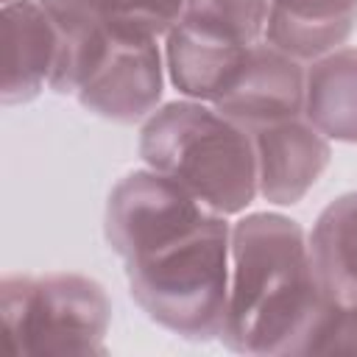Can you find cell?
Listing matches in <instances>:
<instances>
[{"instance_id":"6da1fadb","label":"cell","mask_w":357,"mask_h":357,"mask_svg":"<svg viewBox=\"0 0 357 357\" xmlns=\"http://www.w3.org/2000/svg\"><path fill=\"white\" fill-rule=\"evenodd\" d=\"M103 231L151 321L187 340L220 337L231 276L226 215L148 167L114 184Z\"/></svg>"},{"instance_id":"7a4b0ae2","label":"cell","mask_w":357,"mask_h":357,"mask_svg":"<svg viewBox=\"0 0 357 357\" xmlns=\"http://www.w3.org/2000/svg\"><path fill=\"white\" fill-rule=\"evenodd\" d=\"M332 301L298 220L254 212L231 226V276L220 340L237 354H310Z\"/></svg>"},{"instance_id":"3957f363","label":"cell","mask_w":357,"mask_h":357,"mask_svg":"<svg viewBox=\"0 0 357 357\" xmlns=\"http://www.w3.org/2000/svg\"><path fill=\"white\" fill-rule=\"evenodd\" d=\"M142 162L220 215L243 212L257 187L251 134L204 100L159 106L139 131Z\"/></svg>"},{"instance_id":"277c9868","label":"cell","mask_w":357,"mask_h":357,"mask_svg":"<svg viewBox=\"0 0 357 357\" xmlns=\"http://www.w3.org/2000/svg\"><path fill=\"white\" fill-rule=\"evenodd\" d=\"M159 36L137 28L89 25L61 31L50 89L112 123H137L156 112L165 89Z\"/></svg>"},{"instance_id":"5b68a950","label":"cell","mask_w":357,"mask_h":357,"mask_svg":"<svg viewBox=\"0 0 357 357\" xmlns=\"http://www.w3.org/2000/svg\"><path fill=\"white\" fill-rule=\"evenodd\" d=\"M0 312L17 354H103L112 301L100 282L81 273H8Z\"/></svg>"},{"instance_id":"8992f818","label":"cell","mask_w":357,"mask_h":357,"mask_svg":"<svg viewBox=\"0 0 357 357\" xmlns=\"http://www.w3.org/2000/svg\"><path fill=\"white\" fill-rule=\"evenodd\" d=\"M304 73L307 67L298 59L259 39L231 86L212 106L245 131L304 114Z\"/></svg>"},{"instance_id":"52a82bcc","label":"cell","mask_w":357,"mask_h":357,"mask_svg":"<svg viewBox=\"0 0 357 357\" xmlns=\"http://www.w3.org/2000/svg\"><path fill=\"white\" fill-rule=\"evenodd\" d=\"M251 134L257 153V187L268 204H298L329 165L332 148L307 114L259 126Z\"/></svg>"},{"instance_id":"ba28073f","label":"cell","mask_w":357,"mask_h":357,"mask_svg":"<svg viewBox=\"0 0 357 357\" xmlns=\"http://www.w3.org/2000/svg\"><path fill=\"white\" fill-rule=\"evenodd\" d=\"M3 42L6 70L0 98L6 106L28 103L50 84L61 47V28L39 0H3Z\"/></svg>"},{"instance_id":"9c48e42d","label":"cell","mask_w":357,"mask_h":357,"mask_svg":"<svg viewBox=\"0 0 357 357\" xmlns=\"http://www.w3.org/2000/svg\"><path fill=\"white\" fill-rule=\"evenodd\" d=\"M165 42V70L170 84L190 100L215 103L237 78L251 45L206 33L178 20Z\"/></svg>"},{"instance_id":"30bf717a","label":"cell","mask_w":357,"mask_h":357,"mask_svg":"<svg viewBox=\"0 0 357 357\" xmlns=\"http://www.w3.org/2000/svg\"><path fill=\"white\" fill-rule=\"evenodd\" d=\"M357 25V0H265L262 39L298 61L337 50Z\"/></svg>"},{"instance_id":"8fae6325","label":"cell","mask_w":357,"mask_h":357,"mask_svg":"<svg viewBox=\"0 0 357 357\" xmlns=\"http://www.w3.org/2000/svg\"><path fill=\"white\" fill-rule=\"evenodd\" d=\"M304 114L324 137L357 142V47H337L310 61Z\"/></svg>"},{"instance_id":"7c38bea8","label":"cell","mask_w":357,"mask_h":357,"mask_svg":"<svg viewBox=\"0 0 357 357\" xmlns=\"http://www.w3.org/2000/svg\"><path fill=\"white\" fill-rule=\"evenodd\" d=\"M310 251L326 298L357 307V192H346L321 209Z\"/></svg>"},{"instance_id":"4fadbf2b","label":"cell","mask_w":357,"mask_h":357,"mask_svg":"<svg viewBox=\"0 0 357 357\" xmlns=\"http://www.w3.org/2000/svg\"><path fill=\"white\" fill-rule=\"evenodd\" d=\"M61 31L114 25L153 36L167 33L184 14L187 0H39Z\"/></svg>"},{"instance_id":"5bb4252c","label":"cell","mask_w":357,"mask_h":357,"mask_svg":"<svg viewBox=\"0 0 357 357\" xmlns=\"http://www.w3.org/2000/svg\"><path fill=\"white\" fill-rule=\"evenodd\" d=\"M181 20L237 45H254L265 33V0H187Z\"/></svg>"}]
</instances>
